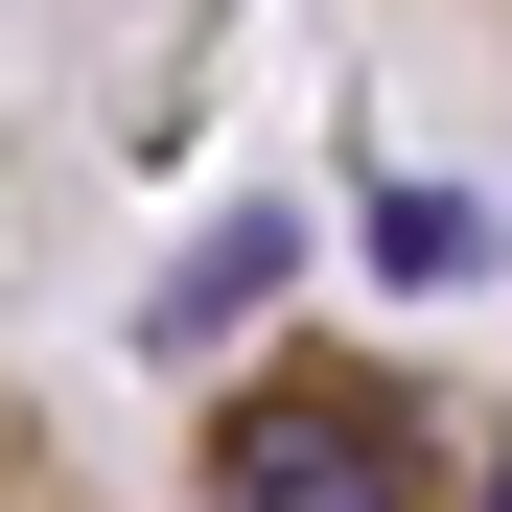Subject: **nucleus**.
<instances>
[{"instance_id": "7ed1b4c3", "label": "nucleus", "mask_w": 512, "mask_h": 512, "mask_svg": "<svg viewBox=\"0 0 512 512\" xmlns=\"http://www.w3.org/2000/svg\"><path fill=\"white\" fill-rule=\"evenodd\" d=\"M443 24H489V47H512V0H443Z\"/></svg>"}, {"instance_id": "f257e3e1", "label": "nucleus", "mask_w": 512, "mask_h": 512, "mask_svg": "<svg viewBox=\"0 0 512 512\" xmlns=\"http://www.w3.org/2000/svg\"><path fill=\"white\" fill-rule=\"evenodd\" d=\"M187 512H512V373L419 326H280L210 373Z\"/></svg>"}, {"instance_id": "f03ea898", "label": "nucleus", "mask_w": 512, "mask_h": 512, "mask_svg": "<svg viewBox=\"0 0 512 512\" xmlns=\"http://www.w3.org/2000/svg\"><path fill=\"white\" fill-rule=\"evenodd\" d=\"M0 512H140L94 443H70V396H47V373H0Z\"/></svg>"}]
</instances>
